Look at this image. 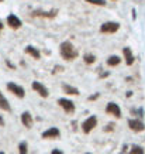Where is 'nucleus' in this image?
<instances>
[{
  "instance_id": "1",
  "label": "nucleus",
  "mask_w": 145,
  "mask_h": 154,
  "mask_svg": "<svg viewBox=\"0 0 145 154\" xmlns=\"http://www.w3.org/2000/svg\"><path fill=\"white\" fill-rule=\"evenodd\" d=\"M59 52H61V57L64 58V60L66 61H72L75 60L76 57H78V50H76L75 47H73V44L70 41H64L59 45Z\"/></svg>"
},
{
  "instance_id": "2",
  "label": "nucleus",
  "mask_w": 145,
  "mask_h": 154,
  "mask_svg": "<svg viewBox=\"0 0 145 154\" xmlns=\"http://www.w3.org/2000/svg\"><path fill=\"white\" fill-rule=\"evenodd\" d=\"M120 28V24L117 21H107V23H103L100 26V33L103 34H114L118 31Z\"/></svg>"
},
{
  "instance_id": "3",
  "label": "nucleus",
  "mask_w": 145,
  "mask_h": 154,
  "mask_svg": "<svg viewBox=\"0 0 145 154\" xmlns=\"http://www.w3.org/2000/svg\"><path fill=\"white\" fill-rule=\"evenodd\" d=\"M7 89H9L14 96H17V98H20V99H23L24 96H25V91H24L23 86L14 84V82H9V84H7Z\"/></svg>"
},
{
  "instance_id": "4",
  "label": "nucleus",
  "mask_w": 145,
  "mask_h": 154,
  "mask_svg": "<svg viewBox=\"0 0 145 154\" xmlns=\"http://www.w3.org/2000/svg\"><path fill=\"white\" fill-rule=\"evenodd\" d=\"M96 126H97V117L90 116L82 123V130H83L84 133H90Z\"/></svg>"
},
{
  "instance_id": "5",
  "label": "nucleus",
  "mask_w": 145,
  "mask_h": 154,
  "mask_svg": "<svg viewBox=\"0 0 145 154\" xmlns=\"http://www.w3.org/2000/svg\"><path fill=\"white\" fill-rule=\"evenodd\" d=\"M58 105H59V106H61L66 113H73L75 112V105H73V102L69 100V99L59 98L58 99Z\"/></svg>"
},
{
  "instance_id": "6",
  "label": "nucleus",
  "mask_w": 145,
  "mask_h": 154,
  "mask_svg": "<svg viewBox=\"0 0 145 154\" xmlns=\"http://www.w3.org/2000/svg\"><path fill=\"white\" fill-rule=\"evenodd\" d=\"M6 21H7V26H9L10 28H13V30H19V28L23 26V21H21L16 14H9Z\"/></svg>"
},
{
  "instance_id": "7",
  "label": "nucleus",
  "mask_w": 145,
  "mask_h": 154,
  "mask_svg": "<svg viewBox=\"0 0 145 154\" xmlns=\"http://www.w3.org/2000/svg\"><path fill=\"white\" fill-rule=\"evenodd\" d=\"M106 112H107L108 115L114 116V117H121V109H120V106H118L117 103H114V102L107 103V106H106Z\"/></svg>"
},
{
  "instance_id": "8",
  "label": "nucleus",
  "mask_w": 145,
  "mask_h": 154,
  "mask_svg": "<svg viewBox=\"0 0 145 154\" xmlns=\"http://www.w3.org/2000/svg\"><path fill=\"white\" fill-rule=\"evenodd\" d=\"M33 89L35 92H38V95L42 96V98H48V95H49L47 86H44V85H42L41 82H38V81H34L33 82Z\"/></svg>"
},
{
  "instance_id": "9",
  "label": "nucleus",
  "mask_w": 145,
  "mask_h": 154,
  "mask_svg": "<svg viewBox=\"0 0 145 154\" xmlns=\"http://www.w3.org/2000/svg\"><path fill=\"white\" fill-rule=\"evenodd\" d=\"M128 127H130L132 131H142L145 129L144 123H142L140 119H130V120H128Z\"/></svg>"
},
{
  "instance_id": "10",
  "label": "nucleus",
  "mask_w": 145,
  "mask_h": 154,
  "mask_svg": "<svg viewBox=\"0 0 145 154\" xmlns=\"http://www.w3.org/2000/svg\"><path fill=\"white\" fill-rule=\"evenodd\" d=\"M59 129L58 127H49L48 130H45L44 133L41 134L42 139H58L59 137Z\"/></svg>"
},
{
  "instance_id": "11",
  "label": "nucleus",
  "mask_w": 145,
  "mask_h": 154,
  "mask_svg": "<svg viewBox=\"0 0 145 154\" xmlns=\"http://www.w3.org/2000/svg\"><path fill=\"white\" fill-rule=\"evenodd\" d=\"M21 123H23L27 129H31V127H33V123H34V119H33V116H31V113L30 112L21 113Z\"/></svg>"
},
{
  "instance_id": "12",
  "label": "nucleus",
  "mask_w": 145,
  "mask_h": 154,
  "mask_svg": "<svg viewBox=\"0 0 145 154\" xmlns=\"http://www.w3.org/2000/svg\"><path fill=\"white\" fill-rule=\"evenodd\" d=\"M123 54H124V60H126L127 65H132V62H134V54H132L131 50L128 47L123 48Z\"/></svg>"
},
{
  "instance_id": "13",
  "label": "nucleus",
  "mask_w": 145,
  "mask_h": 154,
  "mask_svg": "<svg viewBox=\"0 0 145 154\" xmlns=\"http://www.w3.org/2000/svg\"><path fill=\"white\" fill-rule=\"evenodd\" d=\"M0 109H1V110H4V112H10V110H11L9 100L4 98V95L1 94V91H0Z\"/></svg>"
},
{
  "instance_id": "14",
  "label": "nucleus",
  "mask_w": 145,
  "mask_h": 154,
  "mask_svg": "<svg viewBox=\"0 0 145 154\" xmlns=\"http://www.w3.org/2000/svg\"><path fill=\"white\" fill-rule=\"evenodd\" d=\"M25 52H27L28 55H31L33 58H35V60H40V58H41V54L38 51V48L33 47V45H27V47H25Z\"/></svg>"
},
{
  "instance_id": "15",
  "label": "nucleus",
  "mask_w": 145,
  "mask_h": 154,
  "mask_svg": "<svg viewBox=\"0 0 145 154\" xmlns=\"http://www.w3.org/2000/svg\"><path fill=\"white\" fill-rule=\"evenodd\" d=\"M62 91L68 95H76V96L79 95V89L75 88V86H70V85H68V84L62 85Z\"/></svg>"
},
{
  "instance_id": "16",
  "label": "nucleus",
  "mask_w": 145,
  "mask_h": 154,
  "mask_svg": "<svg viewBox=\"0 0 145 154\" xmlns=\"http://www.w3.org/2000/svg\"><path fill=\"white\" fill-rule=\"evenodd\" d=\"M120 62H121V58L117 55H111L107 58V65L108 66H117Z\"/></svg>"
},
{
  "instance_id": "17",
  "label": "nucleus",
  "mask_w": 145,
  "mask_h": 154,
  "mask_svg": "<svg viewBox=\"0 0 145 154\" xmlns=\"http://www.w3.org/2000/svg\"><path fill=\"white\" fill-rule=\"evenodd\" d=\"M19 153L20 154H28V146L25 141H21L19 144Z\"/></svg>"
},
{
  "instance_id": "18",
  "label": "nucleus",
  "mask_w": 145,
  "mask_h": 154,
  "mask_svg": "<svg viewBox=\"0 0 145 154\" xmlns=\"http://www.w3.org/2000/svg\"><path fill=\"white\" fill-rule=\"evenodd\" d=\"M83 61L86 62V64H93L94 61H96V57H94L93 54H84Z\"/></svg>"
},
{
  "instance_id": "19",
  "label": "nucleus",
  "mask_w": 145,
  "mask_h": 154,
  "mask_svg": "<svg viewBox=\"0 0 145 154\" xmlns=\"http://www.w3.org/2000/svg\"><path fill=\"white\" fill-rule=\"evenodd\" d=\"M130 154H144V149L140 146H132L130 150Z\"/></svg>"
},
{
  "instance_id": "20",
  "label": "nucleus",
  "mask_w": 145,
  "mask_h": 154,
  "mask_svg": "<svg viewBox=\"0 0 145 154\" xmlns=\"http://www.w3.org/2000/svg\"><path fill=\"white\" fill-rule=\"evenodd\" d=\"M87 3H92L94 6H106V0H84Z\"/></svg>"
},
{
  "instance_id": "21",
  "label": "nucleus",
  "mask_w": 145,
  "mask_h": 154,
  "mask_svg": "<svg viewBox=\"0 0 145 154\" xmlns=\"http://www.w3.org/2000/svg\"><path fill=\"white\" fill-rule=\"evenodd\" d=\"M104 130H106V131H113V130H114V123H110V125H107Z\"/></svg>"
},
{
  "instance_id": "22",
  "label": "nucleus",
  "mask_w": 145,
  "mask_h": 154,
  "mask_svg": "<svg viewBox=\"0 0 145 154\" xmlns=\"http://www.w3.org/2000/svg\"><path fill=\"white\" fill-rule=\"evenodd\" d=\"M51 154H64V151L59 150V149H55V150H52L51 151Z\"/></svg>"
},
{
  "instance_id": "23",
  "label": "nucleus",
  "mask_w": 145,
  "mask_h": 154,
  "mask_svg": "<svg viewBox=\"0 0 145 154\" xmlns=\"http://www.w3.org/2000/svg\"><path fill=\"white\" fill-rule=\"evenodd\" d=\"M99 96H100V95H99V94H94V95H93V96H90V98H89V99H90V100H94V99H97V98H99Z\"/></svg>"
},
{
  "instance_id": "24",
  "label": "nucleus",
  "mask_w": 145,
  "mask_h": 154,
  "mask_svg": "<svg viewBox=\"0 0 145 154\" xmlns=\"http://www.w3.org/2000/svg\"><path fill=\"white\" fill-rule=\"evenodd\" d=\"M3 27H4V26H3V23H1V21H0V31H1V30H3Z\"/></svg>"
},
{
  "instance_id": "25",
  "label": "nucleus",
  "mask_w": 145,
  "mask_h": 154,
  "mask_svg": "<svg viewBox=\"0 0 145 154\" xmlns=\"http://www.w3.org/2000/svg\"><path fill=\"white\" fill-rule=\"evenodd\" d=\"M0 125H1V126L4 125V122H3V119H1V117H0Z\"/></svg>"
},
{
  "instance_id": "26",
  "label": "nucleus",
  "mask_w": 145,
  "mask_h": 154,
  "mask_svg": "<svg viewBox=\"0 0 145 154\" xmlns=\"http://www.w3.org/2000/svg\"><path fill=\"white\" fill-rule=\"evenodd\" d=\"M0 154H4V153H3V151H0Z\"/></svg>"
},
{
  "instance_id": "27",
  "label": "nucleus",
  "mask_w": 145,
  "mask_h": 154,
  "mask_svg": "<svg viewBox=\"0 0 145 154\" xmlns=\"http://www.w3.org/2000/svg\"><path fill=\"white\" fill-rule=\"evenodd\" d=\"M86 154H90V153H86Z\"/></svg>"
},
{
  "instance_id": "28",
  "label": "nucleus",
  "mask_w": 145,
  "mask_h": 154,
  "mask_svg": "<svg viewBox=\"0 0 145 154\" xmlns=\"http://www.w3.org/2000/svg\"><path fill=\"white\" fill-rule=\"evenodd\" d=\"M0 2H3V0H0Z\"/></svg>"
}]
</instances>
